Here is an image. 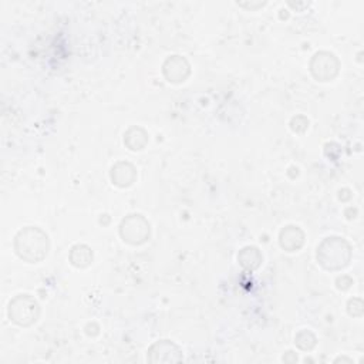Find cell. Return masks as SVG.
I'll return each instance as SVG.
<instances>
[{
  "label": "cell",
  "mask_w": 364,
  "mask_h": 364,
  "mask_svg": "<svg viewBox=\"0 0 364 364\" xmlns=\"http://www.w3.org/2000/svg\"><path fill=\"white\" fill-rule=\"evenodd\" d=\"M33 230L34 228L24 229L16 237L17 253L30 262H36L47 253V236L43 232H40L36 240L33 242Z\"/></svg>",
  "instance_id": "obj_1"
}]
</instances>
